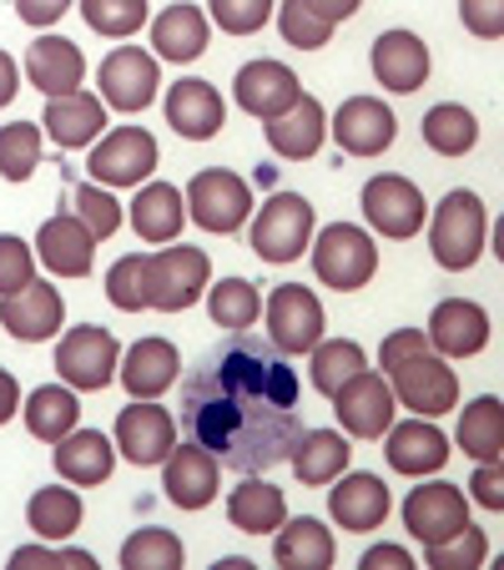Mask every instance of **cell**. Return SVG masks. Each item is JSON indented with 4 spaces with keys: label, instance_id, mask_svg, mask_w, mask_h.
<instances>
[{
    "label": "cell",
    "instance_id": "1",
    "mask_svg": "<svg viewBox=\"0 0 504 570\" xmlns=\"http://www.w3.org/2000/svg\"><path fill=\"white\" fill-rule=\"evenodd\" d=\"M182 434L237 474L283 464L303 434L298 368L247 328L207 348L182 384Z\"/></svg>",
    "mask_w": 504,
    "mask_h": 570
},
{
    "label": "cell",
    "instance_id": "2",
    "mask_svg": "<svg viewBox=\"0 0 504 570\" xmlns=\"http://www.w3.org/2000/svg\"><path fill=\"white\" fill-rule=\"evenodd\" d=\"M484 237H490V213H484L480 193H464L454 187L439 207H434V223H429V253L439 268L464 273L480 263L484 253Z\"/></svg>",
    "mask_w": 504,
    "mask_h": 570
},
{
    "label": "cell",
    "instance_id": "3",
    "mask_svg": "<svg viewBox=\"0 0 504 570\" xmlns=\"http://www.w3.org/2000/svg\"><path fill=\"white\" fill-rule=\"evenodd\" d=\"M308 248H313V273H318V283H328V288H338V293H358L378 273L374 237L354 223H328Z\"/></svg>",
    "mask_w": 504,
    "mask_h": 570
},
{
    "label": "cell",
    "instance_id": "4",
    "mask_svg": "<svg viewBox=\"0 0 504 570\" xmlns=\"http://www.w3.org/2000/svg\"><path fill=\"white\" fill-rule=\"evenodd\" d=\"M313 223H318V213H313L308 197L273 193L263 213L253 217V253L263 263H298L303 248L313 243Z\"/></svg>",
    "mask_w": 504,
    "mask_h": 570
},
{
    "label": "cell",
    "instance_id": "5",
    "mask_svg": "<svg viewBox=\"0 0 504 570\" xmlns=\"http://www.w3.org/2000/svg\"><path fill=\"white\" fill-rule=\"evenodd\" d=\"M388 389H394V404L414 410L418 420H439V414H449L459 404V379L434 348L388 368Z\"/></svg>",
    "mask_w": 504,
    "mask_h": 570
},
{
    "label": "cell",
    "instance_id": "6",
    "mask_svg": "<svg viewBox=\"0 0 504 570\" xmlns=\"http://www.w3.org/2000/svg\"><path fill=\"white\" fill-rule=\"evenodd\" d=\"M147 273H151V308H161V313L192 308L207 293V283H213L207 253L187 248V243L182 248H167V243H161V253H147Z\"/></svg>",
    "mask_w": 504,
    "mask_h": 570
},
{
    "label": "cell",
    "instance_id": "7",
    "mask_svg": "<svg viewBox=\"0 0 504 570\" xmlns=\"http://www.w3.org/2000/svg\"><path fill=\"white\" fill-rule=\"evenodd\" d=\"M182 203H187V217H192L197 227H207V233H237V227L253 217V187L237 173L213 167V173H197L192 183H187Z\"/></svg>",
    "mask_w": 504,
    "mask_h": 570
},
{
    "label": "cell",
    "instance_id": "8",
    "mask_svg": "<svg viewBox=\"0 0 504 570\" xmlns=\"http://www.w3.org/2000/svg\"><path fill=\"white\" fill-rule=\"evenodd\" d=\"M91 183L101 187H141L151 173H157V137L141 127H117L91 147L87 157Z\"/></svg>",
    "mask_w": 504,
    "mask_h": 570
},
{
    "label": "cell",
    "instance_id": "9",
    "mask_svg": "<svg viewBox=\"0 0 504 570\" xmlns=\"http://www.w3.org/2000/svg\"><path fill=\"white\" fill-rule=\"evenodd\" d=\"M328 399H333V414H338L344 434H354V440H384V430L394 424V389L374 368H358Z\"/></svg>",
    "mask_w": 504,
    "mask_h": 570
},
{
    "label": "cell",
    "instance_id": "10",
    "mask_svg": "<svg viewBox=\"0 0 504 570\" xmlns=\"http://www.w3.org/2000/svg\"><path fill=\"white\" fill-rule=\"evenodd\" d=\"M323 338V303L303 283H278L268 293V344L283 354H308Z\"/></svg>",
    "mask_w": 504,
    "mask_h": 570
},
{
    "label": "cell",
    "instance_id": "11",
    "mask_svg": "<svg viewBox=\"0 0 504 570\" xmlns=\"http://www.w3.org/2000/svg\"><path fill=\"white\" fill-rule=\"evenodd\" d=\"M117 358H121V344L111 338V328H97V323L71 328L61 338V348H56L61 384H71V389H107L117 379Z\"/></svg>",
    "mask_w": 504,
    "mask_h": 570
},
{
    "label": "cell",
    "instance_id": "12",
    "mask_svg": "<svg viewBox=\"0 0 504 570\" xmlns=\"http://www.w3.org/2000/svg\"><path fill=\"white\" fill-rule=\"evenodd\" d=\"M424 213H429V207H424V193H418L408 177L384 173V177H368L364 183V217L378 237L404 243V237H414L418 227H424Z\"/></svg>",
    "mask_w": 504,
    "mask_h": 570
},
{
    "label": "cell",
    "instance_id": "13",
    "mask_svg": "<svg viewBox=\"0 0 504 570\" xmlns=\"http://www.w3.org/2000/svg\"><path fill=\"white\" fill-rule=\"evenodd\" d=\"M217 480H223V464L197 440L172 444L167 460H161V490L177 510H207L217 500Z\"/></svg>",
    "mask_w": 504,
    "mask_h": 570
},
{
    "label": "cell",
    "instance_id": "14",
    "mask_svg": "<svg viewBox=\"0 0 504 570\" xmlns=\"http://www.w3.org/2000/svg\"><path fill=\"white\" fill-rule=\"evenodd\" d=\"M117 454H127L131 464H161L167 450L177 444V420L161 410L157 399H131L117 414V434H111Z\"/></svg>",
    "mask_w": 504,
    "mask_h": 570
},
{
    "label": "cell",
    "instance_id": "15",
    "mask_svg": "<svg viewBox=\"0 0 504 570\" xmlns=\"http://www.w3.org/2000/svg\"><path fill=\"white\" fill-rule=\"evenodd\" d=\"M161 71L157 56H147L141 46H117V51L101 61V101L117 111H147L157 101Z\"/></svg>",
    "mask_w": 504,
    "mask_h": 570
},
{
    "label": "cell",
    "instance_id": "16",
    "mask_svg": "<svg viewBox=\"0 0 504 570\" xmlns=\"http://www.w3.org/2000/svg\"><path fill=\"white\" fill-rule=\"evenodd\" d=\"M459 525H470V500H464L459 484L434 480V484H418V490H408V500H404V530L414 540L434 546V540L454 535Z\"/></svg>",
    "mask_w": 504,
    "mask_h": 570
},
{
    "label": "cell",
    "instance_id": "17",
    "mask_svg": "<svg viewBox=\"0 0 504 570\" xmlns=\"http://www.w3.org/2000/svg\"><path fill=\"white\" fill-rule=\"evenodd\" d=\"M328 131H333V141H338L348 157H378V151L394 147L398 117L378 97H348L344 107L333 111Z\"/></svg>",
    "mask_w": 504,
    "mask_h": 570
},
{
    "label": "cell",
    "instance_id": "18",
    "mask_svg": "<svg viewBox=\"0 0 504 570\" xmlns=\"http://www.w3.org/2000/svg\"><path fill=\"white\" fill-rule=\"evenodd\" d=\"M31 253L51 273H61V278H87L91 263H97V237H91V227L76 213H56V217L41 223Z\"/></svg>",
    "mask_w": 504,
    "mask_h": 570
},
{
    "label": "cell",
    "instance_id": "19",
    "mask_svg": "<svg viewBox=\"0 0 504 570\" xmlns=\"http://www.w3.org/2000/svg\"><path fill=\"white\" fill-rule=\"evenodd\" d=\"M61 318H66L61 288H51V283H41V278H31L26 288L0 298V323H6L21 344H46L51 334H61Z\"/></svg>",
    "mask_w": 504,
    "mask_h": 570
},
{
    "label": "cell",
    "instance_id": "20",
    "mask_svg": "<svg viewBox=\"0 0 504 570\" xmlns=\"http://www.w3.org/2000/svg\"><path fill=\"white\" fill-rule=\"evenodd\" d=\"M328 515L338 520L344 530H354V535H368V530H378L388 520V484L378 480V474H338V480H328Z\"/></svg>",
    "mask_w": 504,
    "mask_h": 570
},
{
    "label": "cell",
    "instance_id": "21",
    "mask_svg": "<svg viewBox=\"0 0 504 570\" xmlns=\"http://www.w3.org/2000/svg\"><path fill=\"white\" fill-rule=\"evenodd\" d=\"M424 338H429V348L439 358H474L490 344V313L470 298H444L429 313V334Z\"/></svg>",
    "mask_w": 504,
    "mask_h": 570
},
{
    "label": "cell",
    "instance_id": "22",
    "mask_svg": "<svg viewBox=\"0 0 504 570\" xmlns=\"http://www.w3.org/2000/svg\"><path fill=\"white\" fill-rule=\"evenodd\" d=\"M384 454L388 464H394L398 474H414V480H424V474H439L444 464H449V440H444V430L434 420H404V424H388L384 430Z\"/></svg>",
    "mask_w": 504,
    "mask_h": 570
},
{
    "label": "cell",
    "instance_id": "23",
    "mask_svg": "<svg viewBox=\"0 0 504 570\" xmlns=\"http://www.w3.org/2000/svg\"><path fill=\"white\" fill-rule=\"evenodd\" d=\"M233 91H237V107H243L247 117H258V121L283 117V111L303 97L298 76H293L283 61H247L243 71H237Z\"/></svg>",
    "mask_w": 504,
    "mask_h": 570
},
{
    "label": "cell",
    "instance_id": "24",
    "mask_svg": "<svg viewBox=\"0 0 504 570\" xmlns=\"http://www.w3.org/2000/svg\"><path fill=\"white\" fill-rule=\"evenodd\" d=\"M81 76H87V56L81 46L66 41V36H36L26 46V81L46 97H66V91H81Z\"/></svg>",
    "mask_w": 504,
    "mask_h": 570
},
{
    "label": "cell",
    "instance_id": "25",
    "mask_svg": "<svg viewBox=\"0 0 504 570\" xmlns=\"http://www.w3.org/2000/svg\"><path fill=\"white\" fill-rule=\"evenodd\" d=\"M117 374L131 399H157L177 384L182 358H177V348L167 344V338H137V344L117 358Z\"/></svg>",
    "mask_w": 504,
    "mask_h": 570
},
{
    "label": "cell",
    "instance_id": "26",
    "mask_svg": "<svg viewBox=\"0 0 504 570\" xmlns=\"http://www.w3.org/2000/svg\"><path fill=\"white\" fill-rule=\"evenodd\" d=\"M167 121H172L177 137L207 141V137H217V131L227 127V107H223V97H217L213 81L187 76V81H177V87L167 91Z\"/></svg>",
    "mask_w": 504,
    "mask_h": 570
},
{
    "label": "cell",
    "instance_id": "27",
    "mask_svg": "<svg viewBox=\"0 0 504 570\" xmlns=\"http://www.w3.org/2000/svg\"><path fill=\"white\" fill-rule=\"evenodd\" d=\"M368 66H374L378 87L388 91H418L424 76H429V46L418 41L414 31H384L368 51Z\"/></svg>",
    "mask_w": 504,
    "mask_h": 570
},
{
    "label": "cell",
    "instance_id": "28",
    "mask_svg": "<svg viewBox=\"0 0 504 570\" xmlns=\"http://www.w3.org/2000/svg\"><path fill=\"white\" fill-rule=\"evenodd\" d=\"M111 464H117V444L101 430H81V424H76L71 434L56 440V474H61L66 484H81V490L101 484V480H111Z\"/></svg>",
    "mask_w": 504,
    "mask_h": 570
},
{
    "label": "cell",
    "instance_id": "29",
    "mask_svg": "<svg viewBox=\"0 0 504 570\" xmlns=\"http://www.w3.org/2000/svg\"><path fill=\"white\" fill-rule=\"evenodd\" d=\"M46 131L56 147H91L107 127V101L91 91H66V97H46Z\"/></svg>",
    "mask_w": 504,
    "mask_h": 570
},
{
    "label": "cell",
    "instance_id": "30",
    "mask_svg": "<svg viewBox=\"0 0 504 570\" xmlns=\"http://www.w3.org/2000/svg\"><path fill=\"white\" fill-rule=\"evenodd\" d=\"M323 137H328V111L318 97H298L283 117L268 121V147L283 161H308L323 147Z\"/></svg>",
    "mask_w": 504,
    "mask_h": 570
},
{
    "label": "cell",
    "instance_id": "31",
    "mask_svg": "<svg viewBox=\"0 0 504 570\" xmlns=\"http://www.w3.org/2000/svg\"><path fill=\"white\" fill-rule=\"evenodd\" d=\"M187 223V203L172 183H147L131 197V227H137L141 243H177Z\"/></svg>",
    "mask_w": 504,
    "mask_h": 570
},
{
    "label": "cell",
    "instance_id": "32",
    "mask_svg": "<svg viewBox=\"0 0 504 570\" xmlns=\"http://www.w3.org/2000/svg\"><path fill=\"white\" fill-rule=\"evenodd\" d=\"M273 535H278L273 540V560H278L283 570H328L333 556H338V550H333V530L313 515L283 520Z\"/></svg>",
    "mask_w": 504,
    "mask_h": 570
},
{
    "label": "cell",
    "instance_id": "33",
    "mask_svg": "<svg viewBox=\"0 0 504 570\" xmlns=\"http://www.w3.org/2000/svg\"><path fill=\"white\" fill-rule=\"evenodd\" d=\"M227 520H233V530H243V535H273V530L288 520V500H283L278 484L247 474L233 495H227Z\"/></svg>",
    "mask_w": 504,
    "mask_h": 570
},
{
    "label": "cell",
    "instance_id": "34",
    "mask_svg": "<svg viewBox=\"0 0 504 570\" xmlns=\"http://www.w3.org/2000/svg\"><path fill=\"white\" fill-rule=\"evenodd\" d=\"M151 46H157L161 61H177V66L197 61L207 51V16L197 6H187V0H177V6H167L151 21Z\"/></svg>",
    "mask_w": 504,
    "mask_h": 570
},
{
    "label": "cell",
    "instance_id": "35",
    "mask_svg": "<svg viewBox=\"0 0 504 570\" xmlns=\"http://www.w3.org/2000/svg\"><path fill=\"white\" fill-rule=\"evenodd\" d=\"M288 460H293V474H298L303 484H328L348 470L354 450H348V440L338 430H303L298 440H293Z\"/></svg>",
    "mask_w": 504,
    "mask_h": 570
},
{
    "label": "cell",
    "instance_id": "36",
    "mask_svg": "<svg viewBox=\"0 0 504 570\" xmlns=\"http://www.w3.org/2000/svg\"><path fill=\"white\" fill-rule=\"evenodd\" d=\"M21 414H26V430H31L36 440L56 444L61 434H71L76 424H81V399H76L71 384H41V389H31Z\"/></svg>",
    "mask_w": 504,
    "mask_h": 570
},
{
    "label": "cell",
    "instance_id": "37",
    "mask_svg": "<svg viewBox=\"0 0 504 570\" xmlns=\"http://www.w3.org/2000/svg\"><path fill=\"white\" fill-rule=\"evenodd\" d=\"M459 450L470 454L474 464H484V460H504V404L494 394H484V399H474V404H464V414H459Z\"/></svg>",
    "mask_w": 504,
    "mask_h": 570
},
{
    "label": "cell",
    "instance_id": "38",
    "mask_svg": "<svg viewBox=\"0 0 504 570\" xmlns=\"http://www.w3.org/2000/svg\"><path fill=\"white\" fill-rule=\"evenodd\" d=\"M418 131H424L429 151H439V157H464V151L480 141V121H474V111L459 107V101H439V107H429L424 121H418Z\"/></svg>",
    "mask_w": 504,
    "mask_h": 570
},
{
    "label": "cell",
    "instance_id": "39",
    "mask_svg": "<svg viewBox=\"0 0 504 570\" xmlns=\"http://www.w3.org/2000/svg\"><path fill=\"white\" fill-rule=\"evenodd\" d=\"M81 495L76 490H61V484H51V490H36L31 505H26V525L36 530L41 540H71L76 530H81Z\"/></svg>",
    "mask_w": 504,
    "mask_h": 570
},
{
    "label": "cell",
    "instance_id": "40",
    "mask_svg": "<svg viewBox=\"0 0 504 570\" xmlns=\"http://www.w3.org/2000/svg\"><path fill=\"white\" fill-rule=\"evenodd\" d=\"M207 313H213L217 328L227 334H243L253 328L263 313V293L253 288L247 278H223V283H207Z\"/></svg>",
    "mask_w": 504,
    "mask_h": 570
},
{
    "label": "cell",
    "instance_id": "41",
    "mask_svg": "<svg viewBox=\"0 0 504 570\" xmlns=\"http://www.w3.org/2000/svg\"><path fill=\"white\" fill-rule=\"evenodd\" d=\"M308 354H313V368H308V374H313V389H318V394H333V389L348 384L358 368H368L364 348H358L354 338H328V344L318 338Z\"/></svg>",
    "mask_w": 504,
    "mask_h": 570
},
{
    "label": "cell",
    "instance_id": "42",
    "mask_svg": "<svg viewBox=\"0 0 504 570\" xmlns=\"http://www.w3.org/2000/svg\"><path fill=\"white\" fill-rule=\"evenodd\" d=\"M182 560H187L182 540H177L172 530H161V525L137 530V535L121 546V570H177Z\"/></svg>",
    "mask_w": 504,
    "mask_h": 570
},
{
    "label": "cell",
    "instance_id": "43",
    "mask_svg": "<svg viewBox=\"0 0 504 570\" xmlns=\"http://www.w3.org/2000/svg\"><path fill=\"white\" fill-rule=\"evenodd\" d=\"M41 167V127L31 121H6L0 127V177L6 183H26Z\"/></svg>",
    "mask_w": 504,
    "mask_h": 570
},
{
    "label": "cell",
    "instance_id": "44",
    "mask_svg": "<svg viewBox=\"0 0 504 570\" xmlns=\"http://www.w3.org/2000/svg\"><path fill=\"white\" fill-rule=\"evenodd\" d=\"M107 298L121 313H141L151 308V273H147V253H127L107 268Z\"/></svg>",
    "mask_w": 504,
    "mask_h": 570
},
{
    "label": "cell",
    "instance_id": "45",
    "mask_svg": "<svg viewBox=\"0 0 504 570\" xmlns=\"http://www.w3.org/2000/svg\"><path fill=\"white\" fill-rule=\"evenodd\" d=\"M424 556H429L434 570H480L484 556H490V540H484L480 525H459L454 535L424 546Z\"/></svg>",
    "mask_w": 504,
    "mask_h": 570
},
{
    "label": "cell",
    "instance_id": "46",
    "mask_svg": "<svg viewBox=\"0 0 504 570\" xmlns=\"http://www.w3.org/2000/svg\"><path fill=\"white\" fill-rule=\"evenodd\" d=\"M81 6V16H87V26L97 36H131L141 31V21H147V0H76Z\"/></svg>",
    "mask_w": 504,
    "mask_h": 570
},
{
    "label": "cell",
    "instance_id": "47",
    "mask_svg": "<svg viewBox=\"0 0 504 570\" xmlns=\"http://www.w3.org/2000/svg\"><path fill=\"white\" fill-rule=\"evenodd\" d=\"M273 11H278V31H283L288 46H298V51H318V46H328L333 26L318 21L313 11H303L298 0H283V6H273Z\"/></svg>",
    "mask_w": 504,
    "mask_h": 570
},
{
    "label": "cell",
    "instance_id": "48",
    "mask_svg": "<svg viewBox=\"0 0 504 570\" xmlns=\"http://www.w3.org/2000/svg\"><path fill=\"white\" fill-rule=\"evenodd\" d=\"M76 217L91 227V237H111L121 227V203L101 183H81L76 187Z\"/></svg>",
    "mask_w": 504,
    "mask_h": 570
},
{
    "label": "cell",
    "instance_id": "49",
    "mask_svg": "<svg viewBox=\"0 0 504 570\" xmlns=\"http://www.w3.org/2000/svg\"><path fill=\"white\" fill-rule=\"evenodd\" d=\"M213 6V21L223 26L227 36H253L273 21V6L278 0H207Z\"/></svg>",
    "mask_w": 504,
    "mask_h": 570
},
{
    "label": "cell",
    "instance_id": "50",
    "mask_svg": "<svg viewBox=\"0 0 504 570\" xmlns=\"http://www.w3.org/2000/svg\"><path fill=\"white\" fill-rule=\"evenodd\" d=\"M36 278V253L26 237L16 233H0V298L16 288H26V283Z\"/></svg>",
    "mask_w": 504,
    "mask_h": 570
},
{
    "label": "cell",
    "instance_id": "51",
    "mask_svg": "<svg viewBox=\"0 0 504 570\" xmlns=\"http://www.w3.org/2000/svg\"><path fill=\"white\" fill-rule=\"evenodd\" d=\"M26 566H76V570H91L97 556L91 550H71L61 540H46V546H21L11 556V570H26Z\"/></svg>",
    "mask_w": 504,
    "mask_h": 570
},
{
    "label": "cell",
    "instance_id": "52",
    "mask_svg": "<svg viewBox=\"0 0 504 570\" xmlns=\"http://www.w3.org/2000/svg\"><path fill=\"white\" fill-rule=\"evenodd\" d=\"M459 21L480 41H500L504 36V0H459Z\"/></svg>",
    "mask_w": 504,
    "mask_h": 570
},
{
    "label": "cell",
    "instance_id": "53",
    "mask_svg": "<svg viewBox=\"0 0 504 570\" xmlns=\"http://www.w3.org/2000/svg\"><path fill=\"white\" fill-rule=\"evenodd\" d=\"M414 354H429V338H424V328H394V334L384 338V348H378V364H384V374L394 364H404V358Z\"/></svg>",
    "mask_w": 504,
    "mask_h": 570
},
{
    "label": "cell",
    "instance_id": "54",
    "mask_svg": "<svg viewBox=\"0 0 504 570\" xmlns=\"http://www.w3.org/2000/svg\"><path fill=\"white\" fill-rule=\"evenodd\" d=\"M470 495H474V505H484V510H504V464L500 460H484L480 470H474Z\"/></svg>",
    "mask_w": 504,
    "mask_h": 570
},
{
    "label": "cell",
    "instance_id": "55",
    "mask_svg": "<svg viewBox=\"0 0 504 570\" xmlns=\"http://www.w3.org/2000/svg\"><path fill=\"white\" fill-rule=\"evenodd\" d=\"M71 6H76V0H16V16H21L26 26H41V31H46V26H56L66 11H71Z\"/></svg>",
    "mask_w": 504,
    "mask_h": 570
},
{
    "label": "cell",
    "instance_id": "56",
    "mask_svg": "<svg viewBox=\"0 0 504 570\" xmlns=\"http://www.w3.org/2000/svg\"><path fill=\"white\" fill-rule=\"evenodd\" d=\"M364 570H414V556H408L404 546H374V550H364V560H358Z\"/></svg>",
    "mask_w": 504,
    "mask_h": 570
},
{
    "label": "cell",
    "instance_id": "57",
    "mask_svg": "<svg viewBox=\"0 0 504 570\" xmlns=\"http://www.w3.org/2000/svg\"><path fill=\"white\" fill-rule=\"evenodd\" d=\"M303 11H313L318 21H328V26H338V21H348V16H358V6L364 0H298Z\"/></svg>",
    "mask_w": 504,
    "mask_h": 570
},
{
    "label": "cell",
    "instance_id": "58",
    "mask_svg": "<svg viewBox=\"0 0 504 570\" xmlns=\"http://www.w3.org/2000/svg\"><path fill=\"white\" fill-rule=\"evenodd\" d=\"M16 410H21V384H16L11 368H0V424L16 420Z\"/></svg>",
    "mask_w": 504,
    "mask_h": 570
},
{
    "label": "cell",
    "instance_id": "59",
    "mask_svg": "<svg viewBox=\"0 0 504 570\" xmlns=\"http://www.w3.org/2000/svg\"><path fill=\"white\" fill-rule=\"evenodd\" d=\"M16 91H21V71H16V61L6 51H0V107H11Z\"/></svg>",
    "mask_w": 504,
    "mask_h": 570
},
{
    "label": "cell",
    "instance_id": "60",
    "mask_svg": "<svg viewBox=\"0 0 504 570\" xmlns=\"http://www.w3.org/2000/svg\"><path fill=\"white\" fill-rule=\"evenodd\" d=\"M213 570H253V560H243V556H227V560H217Z\"/></svg>",
    "mask_w": 504,
    "mask_h": 570
}]
</instances>
